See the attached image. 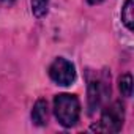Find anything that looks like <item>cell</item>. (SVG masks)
Listing matches in <instances>:
<instances>
[{
    "mask_svg": "<svg viewBox=\"0 0 134 134\" xmlns=\"http://www.w3.org/2000/svg\"><path fill=\"white\" fill-rule=\"evenodd\" d=\"M54 112L58 123L65 128H71L77 123L81 115V103L76 95L62 93L54 99Z\"/></svg>",
    "mask_w": 134,
    "mask_h": 134,
    "instance_id": "1",
    "label": "cell"
},
{
    "mask_svg": "<svg viewBox=\"0 0 134 134\" xmlns=\"http://www.w3.org/2000/svg\"><path fill=\"white\" fill-rule=\"evenodd\" d=\"M109 95H110V77L104 71L95 73L88 79V110L95 112L96 109H99L106 103Z\"/></svg>",
    "mask_w": 134,
    "mask_h": 134,
    "instance_id": "2",
    "label": "cell"
},
{
    "mask_svg": "<svg viewBox=\"0 0 134 134\" xmlns=\"http://www.w3.org/2000/svg\"><path fill=\"white\" fill-rule=\"evenodd\" d=\"M123 121H125V109L121 103L115 101L103 110L101 120L98 125L93 126V129L99 132H118L123 126Z\"/></svg>",
    "mask_w": 134,
    "mask_h": 134,
    "instance_id": "3",
    "label": "cell"
},
{
    "mask_svg": "<svg viewBox=\"0 0 134 134\" xmlns=\"http://www.w3.org/2000/svg\"><path fill=\"white\" fill-rule=\"evenodd\" d=\"M49 76L58 85H71L76 79V68L66 58H55L49 66Z\"/></svg>",
    "mask_w": 134,
    "mask_h": 134,
    "instance_id": "4",
    "label": "cell"
},
{
    "mask_svg": "<svg viewBox=\"0 0 134 134\" xmlns=\"http://www.w3.org/2000/svg\"><path fill=\"white\" fill-rule=\"evenodd\" d=\"M49 118V109H47V101L46 99H38L33 106L32 110V120L38 126H44Z\"/></svg>",
    "mask_w": 134,
    "mask_h": 134,
    "instance_id": "5",
    "label": "cell"
},
{
    "mask_svg": "<svg viewBox=\"0 0 134 134\" xmlns=\"http://www.w3.org/2000/svg\"><path fill=\"white\" fill-rule=\"evenodd\" d=\"M134 7H132V0H126L125 7L121 8V21L128 27V30L134 29Z\"/></svg>",
    "mask_w": 134,
    "mask_h": 134,
    "instance_id": "6",
    "label": "cell"
},
{
    "mask_svg": "<svg viewBox=\"0 0 134 134\" xmlns=\"http://www.w3.org/2000/svg\"><path fill=\"white\" fill-rule=\"evenodd\" d=\"M49 0H32V13L36 18H43L47 14Z\"/></svg>",
    "mask_w": 134,
    "mask_h": 134,
    "instance_id": "7",
    "label": "cell"
},
{
    "mask_svg": "<svg viewBox=\"0 0 134 134\" xmlns=\"http://www.w3.org/2000/svg\"><path fill=\"white\" fill-rule=\"evenodd\" d=\"M118 87H120L121 95L126 96V98H129V96L132 95V76H131V74H123V76L120 77Z\"/></svg>",
    "mask_w": 134,
    "mask_h": 134,
    "instance_id": "8",
    "label": "cell"
},
{
    "mask_svg": "<svg viewBox=\"0 0 134 134\" xmlns=\"http://www.w3.org/2000/svg\"><path fill=\"white\" fill-rule=\"evenodd\" d=\"M87 2H88L90 5H96V3H99V2H103V0H87Z\"/></svg>",
    "mask_w": 134,
    "mask_h": 134,
    "instance_id": "9",
    "label": "cell"
}]
</instances>
